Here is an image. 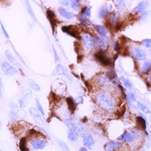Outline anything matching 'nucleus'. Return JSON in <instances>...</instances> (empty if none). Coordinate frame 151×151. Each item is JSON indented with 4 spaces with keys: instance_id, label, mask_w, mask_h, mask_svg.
<instances>
[{
    "instance_id": "obj_20",
    "label": "nucleus",
    "mask_w": 151,
    "mask_h": 151,
    "mask_svg": "<svg viewBox=\"0 0 151 151\" xmlns=\"http://www.w3.org/2000/svg\"><path fill=\"white\" fill-rule=\"evenodd\" d=\"M66 102L68 104V108L70 109V111L73 114L75 111V109H76V104H75L74 100L71 97H69V98H66Z\"/></svg>"
},
{
    "instance_id": "obj_30",
    "label": "nucleus",
    "mask_w": 151,
    "mask_h": 151,
    "mask_svg": "<svg viewBox=\"0 0 151 151\" xmlns=\"http://www.w3.org/2000/svg\"><path fill=\"white\" fill-rule=\"evenodd\" d=\"M20 149L22 151H25V150H28V149L27 148L26 146V139L24 138H22L20 140Z\"/></svg>"
},
{
    "instance_id": "obj_42",
    "label": "nucleus",
    "mask_w": 151,
    "mask_h": 151,
    "mask_svg": "<svg viewBox=\"0 0 151 151\" xmlns=\"http://www.w3.org/2000/svg\"><path fill=\"white\" fill-rule=\"evenodd\" d=\"M0 24H1V30H2V32L4 35L5 36V37L6 38H9V34H8V33L6 32V31L4 27V25L2 24V23L0 22Z\"/></svg>"
},
{
    "instance_id": "obj_36",
    "label": "nucleus",
    "mask_w": 151,
    "mask_h": 151,
    "mask_svg": "<svg viewBox=\"0 0 151 151\" xmlns=\"http://www.w3.org/2000/svg\"><path fill=\"white\" fill-rule=\"evenodd\" d=\"M127 99L129 103L132 104L133 102H134L135 100H136V97H135L134 93H129L127 95Z\"/></svg>"
},
{
    "instance_id": "obj_29",
    "label": "nucleus",
    "mask_w": 151,
    "mask_h": 151,
    "mask_svg": "<svg viewBox=\"0 0 151 151\" xmlns=\"http://www.w3.org/2000/svg\"><path fill=\"white\" fill-rule=\"evenodd\" d=\"M36 100V107H37L38 110L40 112V114H41L42 116H45V112H44L43 108H42V106L41 105V104H40L39 100H38V98H36V100Z\"/></svg>"
},
{
    "instance_id": "obj_21",
    "label": "nucleus",
    "mask_w": 151,
    "mask_h": 151,
    "mask_svg": "<svg viewBox=\"0 0 151 151\" xmlns=\"http://www.w3.org/2000/svg\"><path fill=\"white\" fill-rule=\"evenodd\" d=\"M98 83H99L100 86L103 87H105L107 86L108 83H109V80H108L107 77L104 75H100V76L98 77Z\"/></svg>"
},
{
    "instance_id": "obj_13",
    "label": "nucleus",
    "mask_w": 151,
    "mask_h": 151,
    "mask_svg": "<svg viewBox=\"0 0 151 151\" xmlns=\"http://www.w3.org/2000/svg\"><path fill=\"white\" fill-rule=\"evenodd\" d=\"M83 142L84 146L87 148H91L95 144V140L92 135L86 134L83 137Z\"/></svg>"
},
{
    "instance_id": "obj_44",
    "label": "nucleus",
    "mask_w": 151,
    "mask_h": 151,
    "mask_svg": "<svg viewBox=\"0 0 151 151\" xmlns=\"http://www.w3.org/2000/svg\"><path fill=\"white\" fill-rule=\"evenodd\" d=\"M76 101L77 103H81V102H82L83 101V99H82V97H78V98H76Z\"/></svg>"
},
{
    "instance_id": "obj_43",
    "label": "nucleus",
    "mask_w": 151,
    "mask_h": 151,
    "mask_svg": "<svg viewBox=\"0 0 151 151\" xmlns=\"http://www.w3.org/2000/svg\"><path fill=\"white\" fill-rule=\"evenodd\" d=\"M53 50H54V55H55V61L58 63V62L59 61V56L57 55V50H55V47H53Z\"/></svg>"
},
{
    "instance_id": "obj_28",
    "label": "nucleus",
    "mask_w": 151,
    "mask_h": 151,
    "mask_svg": "<svg viewBox=\"0 0 151 151\" xmlns=\"http://www.w3.org/2000/svg\"><path fill=\"white\" fill-rule=\"evenodd\" d=\"M29 84L30 87L33 90L36 91H39L40 90V87L39 86V85H38L36 82H34V81H29Z\"/></svg>"
},
{
    "instance_id": "obj_25",
    "label": "nucleus",
    "mask_w": 151,
    "mask_h": 151,
    "mask_svg": "<svg viewBox=\"0 0 151 151\" xmlns=\"http://www.w3.org/2000/svg\"><path fill=\"white\" fill-rule=\"evenodd\" d=\"M151 67V63L149 61H146L144 63L142 66V69H141V72H142L143 74H148L149 71L150 70Z\"/></svg>"
},
{
    "instance_id": "obj_19",
    "label": "nucleus",
    "mask_w": 151,
    "mask_h": 151,
    "mask_svg": "<svg viewBox=\"0 0 151 151\" xmlns=\"http://www.w3.org/2000/svg\"><path fill=\"white\" fill-rule=\"evenodd\" d=\"M94 27L96 28V29L98 32V34L100 35V36L106 37V35H107V30L106 29V28L104 27L100 24H95Z\"/></svg>"
},
{
    "instance_id": "obj_18",
    "label": "nucleus",
    "mask_w": 151,
    "mask_h": 151,
    "mask_svg": "<svg viewBox=\"0 0 151 151\" xmlns=\"http://www.w3.org/2000/svg\"><path fill=\"white\" fill-rule=\"evenodd\" d=\"M96 42H97V45L103 50H105L106 48H107L108 47V41L107 40H106V37H102V36L98 37Z\"/></svg>"
},
{
    "instance_id": "obj_11",
    "label": "nucleus",
    "mask_w": 151,
    "mask_h": 151,
    "mask_svg": "<svg viewBox=\"0 0 151 151\" xmlns=\"http://www.w3.org/2000/svg\"><path fill=\"white\" fill-rule=\"evenodd\" d=\"M132 54L135 59L138 60H144L146 58V53L140 48H134L132 50Z\"/></svg>"
},
{
    "instance_id": "obj_45",
    "label": "nucleus",
    "mask_w": 151,
    "mask_h": 151,
    "mask_svg": "<svg viewBox=\"0 0 151 151\" xmlns=\"http://www.w3.org/2000/svg\"><path fill=\"white\" fill-rule=\"evenodd\" d=\"M1 90H2V82H1V79L0 77V97L1 96Z\"/></svg>"
},
{
    "instance_id": "obj_33",
    "label": "nucleus",
    "mask_w": 151,
    "mask_h": 151,
    "mask_svg": "<svg viewBox=\"0 0 151 151\" xmlns=\"http://www.w3.org/2000/svg\"><path fill=\"white\" fill-rule=\"evenodd\" d=\"M57 141L58 143V144L59 145L60 148H61L62 150H69L70 149L68 148V146L65 144V142H63V141H62L61 140H58L57 139Z\"/></svg>"
},
{
    "instance_id": "obj_6",
    "label": "nucleus",
    "mask_w": 151,
    "mask_h": 151,
    "mask_svg": "<svg viewBox=\"0 0 151 151\" xmlns=\"http://www.w3.org/2000/svg\"><path fill=\"white\" fill-rule=\"evenodd\" d=\"M48 141L44 139H34L31 141V145L32 148L35 150H39V149L44 148L46 146H47Z\"/></svg>"
},
{
    "instance_id": "obj_17",
    "label": "nucleus",
    "mask_w": 151,
    "mask_h": 151,
    "mask_svg": "<svg viewBox=\"0 0 151 151\" xmlns=\"http://www.w3.org/2000/svg\"><path fill=\"white\" fill-rule=\"evenodd\" d=\"M24 1L25 7H26L27 11L29 14L30 16L32 17L33 20H34V21H36V22H37V18H36V15H35L34 10H33L32 5H31L29 1V0H24Z\"/></svg>"
},
{
    "instance_id": "obj_7",
    "label": "nucleus",
    "mask_w": 151,
    "mask_h": 151,
    "mask_svg": "<svg viewBox=\"0 0 151 151\" xmlns=\"http://www.w3.org/2000/svg\"><path fill=\"white\" fill-rule=\"evenodd\" d=\"M65 75V77H67L69 80H70V82H72V77L70 76V75L69 74L68 72L65 68L63 67V65L61 64H59L56 68L54 72L52 73V76H55V75Z\"/></svg>"
},
{
    "instance_id": "obj_4",
    "label": "nucleus",
    "mask_w": 151,
    "mask_h": 151,
    "mask_svg": "<svg viewBox=\"0 0 151 151\" xmlns=\"http://www.w3.org/2000/svg\"><path fill=\"white\" fill-rule=\"evenodd\" d=\"M32 98V92L30 90L27 89L23 92V94L21 98L18 100V103L20 108H24L27 106L28 102L30 101Z\"/></svg>"
},
{
    "instance_id": "obj_24",
    "label": "nucleus",
    "mask_w": 151,
    "mask_h": 151,
    "mask_svg": "<svg viewBox=\"0 0 151 151\" xmlns=\"http://www.w3.org/2000/svg\"><path fill=\"white\" fill-rule=\"evenodd\" d=\"M137 125L141 129H145L146 128V123L144 118L141 116H138L137 118Z\"/></svg>"
},
{
    "instance_id": "obj_10",
    "label": "nucleus",
    "mask_w": 151,
    "mask_h": 151,
    "mask_svg": "<svg viewBox=\"0 0 151 151\" xmlns=\"http://www.w3.org/2000/svg\"><path fill=\"white\" fill-rule=\"evenodd\" d=\"M47 17L49 20L50 24H51L52 30L53 32H55L56 27H57V20L56 18V15L54 13V11H52L51 10H47Z\"/></svg>"
},
{
    "instance_id": "obj_26",
    "label": "nucleus",
    "mask_w": 151,
    "mask_h": 151,
    "mask_svg": "<svg viewBox=\"0 0 151 151\" xmlns=\"http://www.w3.org/2000/svg\"><path fill=\"white\" fill-rule=\"evenodd\" d=\"M78 19L82 24L88 25V24H90V21L88 19V17H87L86 16H85L84 15H83L82 13H81V14L79 15Z\"/></svg>"
},
{
    "instance_id": "obj_3",
    "label": "nucleus",
    "mask_w": 151,
    "mask_h": 151,
    "mask_svg": "<svg viewBox=\"0 0 151 151\" xmlns=\"http://www.w3.org/2000/svg\"><path fill=\"white\" fill-rule=\"evenodd\" d=\"M1 67L4 73L8 76H13L17 73V69L6 61H3L1 64Z\"/></svg>"
},
{
    "instance_id": "obj_38",
    "label": "nucleus",
    "mask_w": 151,
    "mask_h": 151,
    "mask_svg": "<svg viewBox=\"0 0 151 151\" xmlns=\"http://www.w3.org/2000/svg\"><path fill=\"white\" fill-rule=\"evenodd\" d=\"M137 106H138L139 109L141 110L142 111L146 112V113H148V112H149L148 108H147L144 104L141 103V102H137Z\"/></svg>"
},
{
    "instance_id": "obj_22",
    "label": "nucleus",
    "mask_w": 151,
    "mask_h": 151,
    "mask_svg": "<svg viewBox=\"0 0 151 151\" xmlns=\"http://www.w3.org/2000/svg\"><path fill=\"white\" fill-rule=\"evenodd\" d=\"M68 137L70 141H76L78 139V134H77V132L74 129H69L68 133Z\"/></svg>"
},
{
    "instance_id": "obj_9",
    "label": "nucleus",
    "mask_w": 151,
    "mask_h": 151,
    "mask_svg": "<svg viewBox=\"0 0 151 151\" xmlns=\"http://www.w3.org/2000/svg\"><path fill=\"white\" fill-rule=\"evenodd\" d=\"M83 42H84V45L85 46V47L86 48L87 50H91L93 47H94V44L95 42L93 38L91 37V36H89L88 34H84L82 35V36Z\"/></svg>"
},
{
    "instance_id": "obj_14",
    "label": "nucleus",
    "mask_w": 151,
    "mask_h": 151,
    "mask_svg": "<svg viewBox=\"0 0 151 151\" xmlns=\"http://www.w3.org/2000/svg\"><path fill=\"white\" fill-rule=\"evenodd\" d=\"M5 56H6V59L9 60V61L11 62V63H12L13 65H15V66H16V67L20 68V63L17 61V60L15 59V58L14 57V56H13L12 54L11 53V52L9 51V50H6Z\"/></svg>"
},
{
    "instance_id": "obj_40",
    "label": "nucleus",
    "mask_w": 151,
    "mask_h": 151,
    "mask_svg": "<svg viewBox=\"0 0 151 151\" xmlns=\"http://www.w3.org/2000/svg\"><path fill=\"white\" fill-rule=\"evenodd\" d=\"M122 81H123L124 85H125V86H126L127 88H132V83L129 82L128 79H125L124 77H122Z\"/></svg>"
},
{
    "instance_id": "obj_47",
    "label": "nucleus",
    "mask_w": 151,
    "mask_h": 151,
    "mask_svg": "<svg viewBox=\"0 0 151 151\" xmlns=\"http://www.w3.org/2000/svg\"><path fill=\"white\" fill-rule=\"evenodd\" d=\"M1 122H0V130H1Z\"/></svg>"
},
{
    "instance_id": "obj_46",
    "label": "nucleus",
    "mask_w": 151,
    "mask_h": 151,
    "mask_svg": "<svg viewBox=\"0 0 151 151\" xmlns=\"http://www.w3.org/2000/svg\"><path fill=\"white\" fill-rule=\"evenodd\" d=\"M80 150H86V148H81Z\"/></svg>"
},
{
    "instance_id": "obj_5",
    "label": "nucleus",
    "mask_w": 151,
    "mask_h": 151,
    "mask_svg": "<svg viewBox=\"0 0 151 151\" xmlns=\"http://www.w3.org/2000/svg\"><path fill=\"white\" fill-rule=\"evenodd\" d=\"M62 31L63 32L66 33L70 36H73V37L76 38L77 39H79L80 38V36H79V31L77 29V27H75V26H73V25H70V26H64L62 27Z\"/></svg>"
},
{
    "instance_id": "obj_12",
    "label": "nucleus",
    "mask_w": 151,
    "mask_h": 151,
    "mask_svg": "<svg viewBox=\"0 0 151 151\" xmlns=\"http://www.w3.org/2000/svg\"><path fill=\"white\" fill-rule=\"evenodd\" d=\"M149 5V3L148 1H141V2H139L136 6L134 8V9L132 10V12L134 13H138L140 12H143L148 8Z\"/></svg>"
},
{
    "instance_id": "obj_2",
    "label": "nucleus",
    "mask_w": 151,
    "mask_h": 151,
    "mask_svg": "<svg viewBox=\"0 0 151 151\" xmlns=\"http://www.w3.org/2000/svg\"><path fill=\"white\" fill-rule=\"evenodd\" d=\"M95 57L99 61L100 63L102 65H104V66H107V65H110L111 64V60L107 57V56H106V53L103 50H101L98 52H96Z\"/></svg>"
},
{
    "instance_id": "obj_41",
    "label": "nucleus",
    "mask_w": 151,
    "mask_h": 151,
    "mask_svg": "<svg viewBox=\"0 0 151 151\" xmlns=\"http://www.w3.org/2000/svg\"><path fill=\"white\" fill-rule=\"evenodd\" d=\"M59 3L63 7H69V0H59Z\"/></svg>"
},
{
    "instance_id": "obj_32",
    "label": "nucleus",
    "mask_w": 151,
    "mask_h": 151,
    "mask_svg": "<svg viewBox=\"0 0 151 151\" xmlns=\"http://www.w3.org/2000/svg\"><path fill=\"white\" fill-rule=\"evenodd\" d=\"M107 78L109 79V80H114V79H116L117 78L116 73H115L114 70H109V72L107 73Z\"/></svg>"
},
{
    "instance_id": "obj_31",
    "label": "nucleus",
    "mask_w": 151,
    "mask_h": 151,
    "mask_svg": "<svg viewBox=\"0 0 151 151\" xmlns=\"http://www.w3.org/2000/svg\"><path fill=\"white\" fill-rule=\"evenodd\" d=\"M115 4L117 8L120 9H123L125 7V4L124 0H115Z\"/></svg>"
},
{
    "instance_id": "obj_1",
    "label": "nucleus",
    "mask_w": 151,
    "mask_h": 151,
    "mask_svg": "<svg viewBox=\"0 0 151 151\" xmlns=\"http://www.w3.org/2000/svg\"><path fill=\"white\" fill-rule=\"evenodd\" d=\"M96 100L98 105L106 111H112L115 107V102L109 95L100 93L97 96Z\"/></svg>"
},
{
    "instance_id": "obj_23",
    "label": "nucleus",
    "mask_w": 151,
    "mask_h": 151,
    "mask_svg": "<svg viewBox=\"0 0 151 151\" xmlns=\"http://www.w3.org/2000/svg\"><path fill=\"white\" fill-rule=\"evenodd\" d=\"M119 139L125 141V142H130V141H132L133 139H134V136L128 132H125L120 137Z\"/></svg>"
},
{
    "instance_id": "obj_15",
    "label": "nucleus",
    "mask_w": 151,
    "mask_h": 151,
    "mask_svg": "<svg viewBox=\"0 0 151 151\" xmlns=\"http://www.w3.org/2000/svg\"><path fill=\"white\" fill-rule=\"evenodd\" d=\"M58 11H59L61 16L64 17L65 19H68V20H71L75 17V15L72 12H70V11L65 10L64 8H59L58 9Z\"/></svg>"
},
{
    "instance_id": "obj_27",
    "label": "nucleus",
    "mask_w": 151,
    "mask_h": 151,
    "mask_svg": "<svg viewBox=\"0 0 151 151\" xmlns=\"http://www.w3.org/2000/svg\"><path fill=\"white\" fill-rule=\"evenodd\" d=\"M70 6L75 11H78L79 9V0H69Z\"/></svg>"
},
{
    "instance_id": "obj_16",
    "label": "nucleus",
    "mask_w": 151,
    "mask_h": 151,
    "mask_svg": "<svg viewBox=\"0 0 151 151\" xmlns=\"http://www.w3.org/2000/svg\"><path fill=\"white\" fill-rule=\"evenodd\" d=\"M121 146V143L119 142V141H111V142L107 143L104 146V149L106 150H113L119 148Z\"/></svg>"
},
{
    "instance_id": "obj_35",
    "label": "nucleus",
    "mask_w": 151,
    "mask_h": 151,
    "mask_svg": "<svg viewBox=\"0 0 151 151\" xmlns=\"http://www.w3.org/2000/svg\"><path fill=\"white\" fill-rule=\"evenodd\" d=\"M91 8L90 6H86L84 9V10L82 11V14L84 15L86 17H90L91 16Z\"/></svg>"
},
{
    "instance_id": "obj_34",
    "label": "nucleus",
    "mask_w": 151,
    "mask_h": 151,
    "mask_svg": "<svg viewBox=\"0 0 151 151\" xmlns=\"http://www.w3.org/2000/svg\"><path fill=\"white\" fill-rule=\"evenodd\" d=\"M117 20H118V16L115 13H112V14L110 15L109 22L111 24H116Z\"/></svg>"
},
{
    "instance_id": "obj_37",
    "label": "nucleus",
    "mask_w": 151,
    "mask_h": 151,
    "mask_svg": "<svg viewBox=\"0 0 151 151\" xmlns=\"http://www.w3.org/2000/svg\"><path fill=\"white\" fill-rule=\"evenodd\" d=\"M107 13L108 11L106 10V9H105L104 7H102L99 11V16L101 17V18H104V17L107 15Z\"/></svg>"
},
{
    "instance_id": "obj_8",
    "label": "nucleus",
    "mask_w": 151,
    "mask_h": 151,
    "mask_svg": "<svg viewBox=\"0 0 151 151\" xmlns=\"http://www.w3.org/2000/svg\"><path fill=\"white\" fill-rule=\"evenodd\" d=\"M29 113L31 114V116H32L33 119H34L35 123L39 125H43L44 124L43 120H42V117L40 116L39 113H38V111L36 109V108L31 107L29 109Z\"/></svg>"
},
{
    "instance_id": "obj_39",
    "label": "nucleus",
    "mask_w": 151,
    "mask_h": 151,
    "mask_svg": "<svg viewBox=\"0 0 151 151\" xmlns=\"http://www.w3.org/2000/svg\"><path fill=\"white\" fill-rule=\"evenodd\" d=\"M142 45L147 48H150L151 47V40L150 39H145L141 42Z\"/></svg>"
}]
</instances>
